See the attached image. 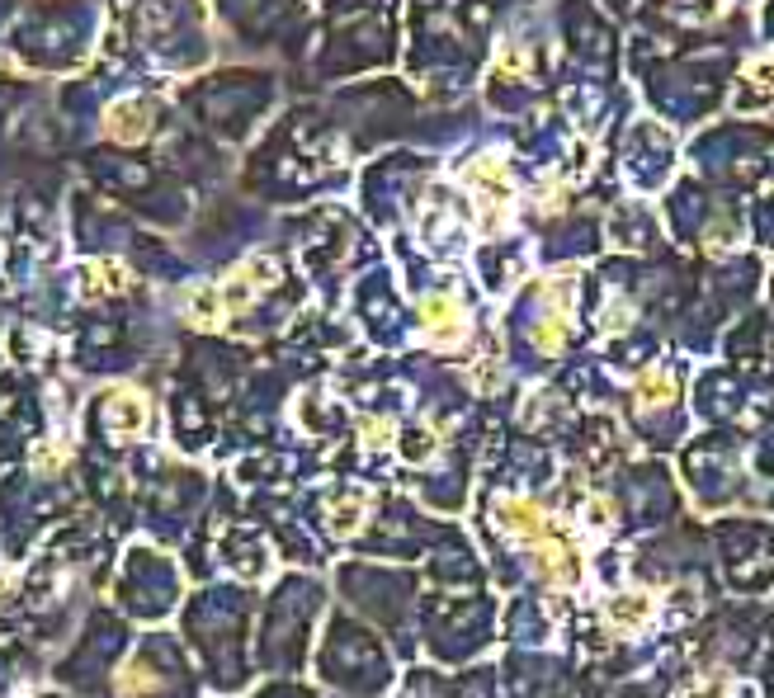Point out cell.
<instances>
[{
  "label": "cell",
  "mask_w": 774,
  "mask_h": 698,
  "mask_svg": "<svg viewBox=\"0 0 774 698\" xmlns=\"http://www.w3.org/2000/svg\"><path fill=\"white\" fill-rule=\"evenodd\" d=\"M643 401H647V406H656V401H671V378H666V373H652V378H643Z\"/></svg>",
  "instance_id": "6da1fadb"
}]
</instances>
